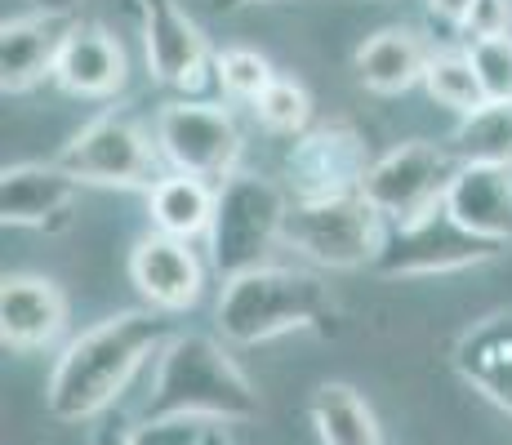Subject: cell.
I'll return each mask as SVG.
<instances>
[{
    "mask_svg": "<svg viewBox=\"0 0 512 445\" xmlns=\"http://www.w3.org/2000/svg\"><path fill=\"white\" fill-rule=\"evenodd\" d=\"M174 334L179 330H174L170 312H156V308L116 312L107 321L90 325L54 361V374H49V388H45L49 414L63 423L98 419L107 405L130 388L134 374L152 356H161V348Z\"/></svg>",
    "mask_w": 512,
    "mask_h": 445,
    "instance_id": "6da1fadb",
    "label": "cell"
},
{
    "mask_svg": "<svg viewBox=\"0 0 512 445\" xmlns=\"http://www.w3.org/2000/svg\"><path fill=\"white\" fill-rule=\"evenodd\" d=\"M259 414V392L245 370L210 334H174L161 348L152 397L143 419H201V423H250Z\"/></svg>",
    "mask_w": 512,
    "mask_h": 445,
    "instance_id": "7a4b0ae2",
    "label": "cell"
},
{
    "mask_svg": "<svg viewBox=\"0 0 512 445\" xmlns=\"http://www.w3.org/2000/svg\"><path fill=\"white\" fill-rule=\"evenodd\" d=\"M334 321V294L317 272L259 263L228 276L214 303L219 339L232 348H254L290 330H326Z\"/></svg>",
    "mask_w": 512,
    "mask_h": 445,
    "instance_id": "3957f363",
    "label": "cell"
},
{
    "mask_svg": "<svg viewBox=\"0 0 512 445\" xmlns=\"http://www.w3.org/2000/svg\"><path fill=\"white\" fill-rule=\"evenodd\" d=\"M285 210H290V196L281 183L259 174L236 170L232 178L219 183V205H214V223H210V263L214 272L228 281L241 276L250 267L268 263L272 245L281 241Z\"/></svg>",
    "mask_w": 512,
    "mask_h": 445,
    "instance_id": "277c9868",
    "label": "cell"
},
{
    "mask_svg": "<svg viewBox=\"0 0 512 445\" xmlns=\"http://www.w3.org/2000/svg\"><path fill=\"white\" fill-rule=\"evenodd\" d=\"M388 223L361 192L352 196H317V201H290L281 227V245L299 250L308 263L334 267H374Z\"/></svg>",
    "mask_w": 512,
    "mask_h": 445,
    "instance_id": "5b68a950",
    "label": "cell"
},
{
    "mask_svg": "<svg viewBox=\"0 0 512 445\" xmlns=\"http://www.w3.org/2000/svg\"><path fill=\"white\" fill-rule=\"evenodd\" d=\"M504 241H486V236L468 232L446 205L419 214L410 223H388L383 245L374 254V272L379 276H446V272H468V267L504 259Z\"/></svg>",
    "mask_w": 512,
    "mask_h": 445,
    "instance_id": "8992f818",
    "label": "cell"
},
{
    "mask_svg": "<svg viewBox=\"0 0 512 445\" xmlns=\"http://www.w3.org/2000/svg\"><path fill=\"white\" fill-rule=\"evenodd\" d=\"M58 165L90 187H156L165 178V156L156 134H147L134 116L103 112L72 134V143L58 152Z\"/></svg>",
    "mask_w": 512,
    "mask_h": 445,
    "instance_id": "52a82bcc",
    "label": "cell"
},
{
    "mask_svg": "<svg viewBox=\"0 0 512 445\" xmlns=\"http://www.w3.org/2000/svg\"><path fill=\"white\" fill-rule=\"evenodd\" d=\"M459 174V156L450 143H401L392 152L374 156L361 196L379 210L383 223H410L419 214L446 205V192Z\"/></svg>",
    "mask_w": 512,
    "mask_h": 445,
    "instance_id": "ba28073f",
    "label": "cell"
},
{
    "mask_svg": "<svg viewBox=\"0 0 512 445\" xmlns=\"http://www.w3.org/2000/svg\"><path fill=\"white\" fill-rule=\"evenodd\" d=\"M156 147H161L165 165L179 174L196 178H232L241 161V130H236L232 112L219 103H196V98H170L156 112Z\"/></svg>",
    "mask_w": 512,
    "mask_h": 445,
    "instance_id": "9c48e42d",
    "label": "cell"
},
{
    "mask_svg": "<svg viewBox=\"0 0 512 445\" xmlns=\"http://www.w3.org/2000/svg\"><path fill=\"white\" fill-rule=\"evenodd\" d=\"M370 147L352 125L326 121L312 125L294 138L290 156H285V174H290L294 201H317V196H352L361 192L370 174Z\"/></svg>",
    "mask_w": 512,
    "mask_h": 445,
    "instance_id": "30bf717a",
    "label": "cell"
},
{
    "mask_svg": "<svg viewBox=\"0 0 512 445\" xmlns=\"http://www.w3.org/2000/svg\"><path fill=\"white\" fill-rule=\"evenodd\" d=\"M130 281H134V290L143 294L147 308L179 316L201 303L205 263H201V254L192 250V241L152 227L130 250Z\"/></svg>",
    "mask_w": 512,
    "mask_h": 445,
    "instance_id": "8fae6325",
    "label": "cell"
},
{
    "mask_svg": "<svg viewBox=\"0 0 512 445\" xmlns=\"http://www.w3.org/2000/svg\"><path fill=\"white\" fill-rule=\"evenodd\" d=\"M143 23V54L152 81L165 89H192L214 67L201 27L183 14L179 0H134Z\"/></svg>",
    "mask_w": 512,
    "mask_h": 445,
    "instance_id": "7c38bea8",
    "label": "cell"
},
{
    "mask_svg": "<svg viewBox=\"0 0 512 445\" xmlns=\"http://www.w3.org/2000/svg\"><path fill=\"white\" fill-rule=\"evenodd\" d=\"M72 32V9H32V14L5 18V27H0V85H5V94H27L45 76H54Z\"/></svg>",
    "mask_w": 512,
    "mask_h": 445,
    "instance_id": "4fadbf2b",
    "label": "cell"
},
{
    "mask_svg": "<svg viewBox=\"0 0 512 445\" xmlns=\"http://www.w3.org/2000/svg\"><path fill=\"white\" fill-rule=\"evenodd\" d=\"M67 330V294L49 276L14 272L0 285V343L5 352H41Z\"/></svg>",
    "mask_w": 512,
    "mask_h": 445,
    "instance_id": "5bb4252c",
    "label": "cell"
},
{
    "mask_svg": "<svg viewBox=\"0 0 512 445\" xmlns=\"http://www.w3.org/2000/svg\"><path fill=\"white\" fill-rule=\"evenodd\" d=\"M76 178L58 161H23L0 174V219L5 227H54L72 210Z\"/></svg>",
    "mask_w": 512,
    "mask_h": 445,
    "instance_id": "9a60e30c",
    "label": "cell"
},
{
    "mask_svg": "<svg viewBox=\"0 0 512 445\" xmlns=\"http://www.w3.org/2000/svg\"><path fill=\"white\" fill-rule=\"evenodd\" d=\"M450 361L472 392H481L490 405L512 414V312H495L486 321L468 325Z\"/></svg>",
    "mask_w": 512,
    "mask_h": 445,
    "instance_id": "2e32d148",
    "label": "cell"
},
{
    "mask_svg": "<svg viewBox=\"0 0 512 445\" xmlns=\"http://www.w3.org/2000/svg\"><path fill=\"white\" fill-rule=\"evenodd\" d=\"M446 210L486 241H512V165H459Z\"/></svg>",
    "mask_w": 512,
    "mask_h": 445,
    "instance_id": "e0dca14e",
    "label": "cell"
},
{
    "mask_svg": "<svg viewBox=\"0 0 512 445\" xmlns=\"http://www.w3.org/2000/svg\"><path fill=\"white\" fill-rule=\"evenodd\" d=\"M54 81L76 98H112L125 85V49L107 27L76 23L58 58Z\"/></svg>",
    "mask_w": 512,
    "mask_h": 445,
    "instance_id": "ac0fdd59",
    "label": "cell"
},
{
    "mask_svg": "<svg viewBox=\"0 0 512 445\" xmlns=\"http://www.w3.org/2000/svg\"><path fill=\"white\" fill-rule=\"evenodd\" d=\"M428 58H432V49L419 41V32H410V27H383V32H374L352 54V67H357V81L370 94H406V89L423 85Z\"/></svg>",
    "mask_w": 512,
    "mask_h": 445,
    "instance_id": "d6986e66",
    "label": "cell"
},
{
    "mask_svg": "<svg viewBox=\"0 0 512 445\" xmlns=\"http://www.w3.org/2000/svg\"><path fill=\"white\" fill-rule=\"evenodd\" d=\"M214 205H219V187H214L210 178H196V174L170 170L156 187H147V214H152V227L156 232L183 236V241L210 236Z\"/></svg>",
    "mask_w": 512,
    "mask_h": 445,
    "instance_id": "ffe728a7",
    "label": "cell"
},
{
    "mask_svg": "<svg viewBox=\"0 0 512 445\" xmlns=\"http://www.w3.org/2000/svg\"><path fill=\"white\" fill-rule=\"evenodd\" d=\"M308 419L321 445H383L379 419L352 383H321L308 397Z\"/></svg>",
    "mask_w": 512,
    "mask_h": 445,
    "instance_id": "44dd1931",
    "label": "cell"
},
{
    "mask_svg": "<svg viewBox=\"0 0 512 445\" xmlns=\"http://www.w3.org/2000/svg\"><path fill=\"white\" fill-rule=\"evenodd\" d=\"M459 165H512V103H481L450 134Z\"/></svg>",
    "mask_w": 512,
    "mask_h": 445,
    "instance_id": "7402d4cb",
    "label": "cell"
},
{
    "mask_svg": "<svg viewBox=\"0 0 512 445\" xmlns=\"http://www.w3.org/2000/svg\"><path fill=\"white\" fill-rule=\"evenodd\" d=\"M423 89H428L441 107H450V112H459V116H468V112H477L481 103H490L486 89H481L477 67H472L468 49H446V54H432L428 58V72H423Z\"/></svg>",
    "mask_w": 512,
    "mask_h": 445,
    "instance_id": "603a6c76",
    "label": "cell"
},
{
    "mask_svg": "<svg viewBox=\"0 0 512 445\" xmlns=\"http://www.w3.org/2000/svg\"><path fill=\"white\" fill-rule=\"evenodd\" d=\"M250 107L263 130H272V134L299 138L303 130H312V98H308V89L299 81H290V76H277Z\"/></svg>",
    "mask_w": 512,
    "mask_h": 445,
    "instance_id": "cb8c5ba5",
    "label": "cell"
},
{
    "mask_svg": "<svg viewBox=\"0 0 512 445\" xmlns=\"http://www.w3.org/2000/svg\"><path fill=\"white\" fill-rule=\"evenodd\" d=\"M214 76H219L223 94L241 98V103H254L263 89L277 81L272 63L259 54V49H223V54L214 58Z\"/></svg>",
    "mask_w": 512,
    "mask_h": 445,
    "instance_id": "d4e9b609",
    "label": "cell"
},
{
    "mask_svg": "<svg viewBox=\"0 0 512 445\" xmlns=\"http://www.w3.org/2000/svg\"><path fill=\"white\" fill-rule=\"evenodd\" d=\"M468 54H472V67H477L481 89H486L490 103H512V32L468 45Z\"/></svg>",
    "mask_w": 512,
    "mask_h": 445,
    "instance_id": "484cf974",
    "label": "cell"
},
{
    "mask_svg": "<svg viewBox=\"0 0 512 445\" xmlns=\"http://www.w3.org/2000/svg\"><path fill=\"white\" fill-rule=\"evenodd\" d=\"M508 32H512V0H472L464 27H459V36L468 45L490 41V36H508Z\"/></svg>",
    "mask_w": 512,
    "mask_h": 445,
    "instance_id": "4316f807",
    "label": "cell"
},
{
    "mask_svg": "<svg viewBox=\"0 0 512 445\" xmlns=\"http://www.w3.org/2000/svg\"><path fill=\"white\" fill-rule=\"evenodd\" d=\"M201 419H143L134 428V445H201Z\"/></svg>",
    "mask_w": 512,
    "mask_h": 445,
    "instance_id": "83f0119b",
    "label": "cell"
},
{
    "mask_svg": "<svg viewBox=\"0 0 512 445\" xmlns=\"http://www.w3.org/2000/svg\"><path fill=\"white\" fill-rule=\"evenodd\" d=\"M468 9H472V0H428V14H432V18H441V23H450L455 32L464 27Z\"/></svg>",
    "mask_w": 512,
    "mask_h": 445,
    "instance_id": "f1b7e54d",
    "label": "cell"
},
{
    "mask_svg": "<svg viewBox=\"0 0 512 445\" xmlns=\"http://www.w3.org/2000/svg\"><path fill=\"white\" fill-rule=\"evenodd\" d=\"M90 445H134V432H125L121 423H107V428H98L94 432V441Z\"/></svg>",
    "mask_w": 512,
    "mask_h": 445,
    "instance_id": "f546056e",
    "label": "cell"
},
{
    "mask_svg": "<svg viewBox=\"0 0 512 445\" xmlns=\"http://www.w3.org/2000/svg\"><path fill=\"white\" fill-rule=\"evenodd\" d=\"M254 5H268V0H214L219 14H241V9H254Z\"/></svg>",
    "mask_w": 512,
    "mask_h": 445,
    "instance_id": "4dcf8cb0",
    "label": "cell"
},
{
    "mask_svg": "<svg viewBox=\"0 0 512 445\" xmlns=\"http://www.w3.org/2000/svg\"><path fill=\"white\" fill-rule=\"evenodd\" d=\"M201 445H236V441L228 437V428H223V423H210V428H205V437H201Z\"/></svg>",
    "mask_w": 512,
    "mask_h": 445,
    "instance_id": "1f68e13d",
    "label": "cell"
},
{
    "mask_svg": "<svg viewBox=\"0 0 512 445\" xmlns=\"http://www.w3.org/2000/svg\"><path fill=\"white\" fill-rule=\"evenodd\" d=\"M76 0H36V9H72Z\"/></svg>",
    "mask_w": 512,
    "mask_h": 445,
    "instance_id": "d6a6232c",
    "label": "cell"
}]
</instances>
